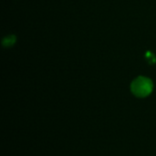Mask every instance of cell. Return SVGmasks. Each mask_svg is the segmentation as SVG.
<instances>
[{
    "instance_id": "cell-1",
    "label": "cell",
    "mask_w": 156,
    "mask_h": 156,
    "mask_svg": "<svg viewBox=\"0 0 156 156\" xmlns=\"http://www.w3.org/2000/svg\"><path fill=\"white\" fill-rule=\"evenodd\" d=\"M154 90V83L151 79L140 76L134 79L131 84L132 92L138 98H145L149 96Z\"/></svg>"
},
{
    "instance_id": "cell-3",
    "label": "cell",
    "mask_w": 156,
    "mask_h": 156,
    "mask_svg": "<svg viewBox=\"0 0 156 156\" xmlns=\"http://www.w3.org/2000/svg\"><path fill=\"white\" fill-rule=\"evenodd\" d=\"M145 56H146V58H147V60L149 61V63H155L156 57L154 56V54H153L152 52L148 51V52L146 53Z\"/></svg>"
},
{
    "instance_id": "cell-2",
    "label": "cell",
    "mask_w": 156,
    "mask_h": 156,
    "mask_svg": "<svg viewBox=\"0 0 156 156\" xmlns=\"http://www.w3.org/2000/svg\"><path fill=\"white\" fill-rule=\"evenodd\" d=\"M16 41V37L15 35H9V36H5L3 40H2V44L5 48H10L12 47Z\"/></svg>"
}]
</instances>
